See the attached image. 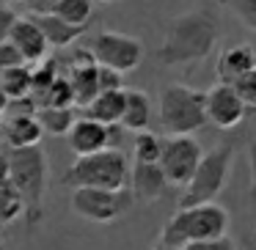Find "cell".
I'll return each mask as SVG.
<instances>
[{"mask_svg":"<svg viewBox=\"0 0 256 250\" xmlns=\"http://www.w3.org/2000/svg\"><path fill=\"white\" fill-rule=\"evenodd\" d=\"M218 44H220L218 19L206 8H196V11H184L171 19L154 58L166 69L193 66V63L206 61Z\"/></svg>","mask_w":256,"mask_h":250,"instance_id":"obj_1","label":"cell"},{"mask_svg":"<svg viewBox=\"0 0 256 250\" xmlns=\"http://www.w3.org/2000/svg\"><path fill=\"white\" fill-rule=\"evenodd\" d=\"M8 184L17 190L25 206L28 228H39L44 220V195L50 184V160L42 146L36 149H8Z\"/></svg>","mask_w":256,"mask_h":250,"instance_id":"obj_2","label":"cell"},{"mask_svg":"<svg viewBox=\"0 0 256 250\" xmlns=\"http://www.w3.org/2000/svg\"><path fill=\"white\" fill-rule=\"evenodd\" d=\"M232 215L226 206L215 204H198L179 209L160 231V248L166 250H182L184 245L206 242V239L228 237Z\"/></svg>","mask_w":256,"mask_h":250,"instance_id":"obj_3","label":"cell"},{"mask_svg":"<svg viewBox=\"0 0 256 250\" xmlns=\"http://www.w3.org/2000/svg\"><path fill=\"white\" fill-rule=\"evenodd\" d=\"M61 184L94 190H127L130 184V160L122 149H105L88 157H78L64 173Z\"/></svg>","mask_w":256,"mask_h":250,"instance_id":"obj_4","label":"cell"},{"mask_svg":"<svg viewBox=\"0 0 256 250\" xmlns=\"http://www.w3.org/2000/svg\"><path fill=\"white\" fill-rule=\"evenodd\" d=\"M234 149L237 146L232 140L212 146L204 151L196 173L182 190V209L184 206H198V204H215V198L226 190L228 179L234 171Z\"/></svg>","mask_w":256,"mask_h":250,"instance_id":"obj_5","label":"cell"},{"mask_svg":"<svg viewBox=\"0 0 256 250\" xmlns=\"http://www.w3.org/2000/svg\"><path fill=\"white\" fill-rule=\"evenodd\" d=\"M157 121L166 135H193L206 124L204 91L171 83L157 96Z\"/></svg>","mask_w":256,"mask_h":250,"instance_id":"obj_6","label":"cell"},{"mask_svg":"<svg viewBox=\"0 0 256 250\" xmlns=\"http://www.w3.org/2000/svg\"><path fill=\"white\" fill-rule=\"evenodd\" d=\"M132 195L130 190H94V187H78L72 190L69 206L78 217L88 223H116L118 217H124L132 209Z\"/></svg>","mask_w":256,"mask_h":250,"instance_id":"obj_7","label":"cell"},{"mask_svg":"<svg viewBox=\"0 0 256 250\" xmlns=\"http://www.w3.org/2000/svg\"><path fill=\"white\" fill-rule=\"evenodd\" d=\"M91 55L96 66H108L113 72H135L144 61V44L138 36L122 33V30H100L91 39Z\"/></svg>","mask_w":256,"mask_h":250,"instance_id":"obj_8","label":"cell"},{"mask_svg":"<svg viewBox=\"0 0 256 250\" xmlns=\"http://www.w3.org/2000/svg\"><path fill=\"white\" fill-rule=\"evenodd\" d=\"M201 157H204V149L198 146V140L193 135H166L157 165H160L168 187L184 190V184L190 182V176L198 168Z\"/></svg>","mask_w":256,"mask_h":250,"instance_id":"obj_9","label":"cell"},{"mask_svg":"<svg viewBox=\"0 0 256 250\" xmlns=\"http://www.w3.org/2000/svg\"><path fill=\"white\" fill-rule=\"evenodd\" d=\"M204 113H206V124L223 129V132L237 129L248 116V110L240 102V96L234 94V88L223 83H215L210 91H204Z\"/></svg>","mask_w":256,"mask_h":250,"instance_id":"obj_10","label":"cell"},{"mask_svg":"<svg viewBox=\"0 0 256 250\" xmlns=\"http://www.w3.org/2000/svg\"><path fill=\"white\" fill-rule=\"evenodd\" d=\"M69 88H72V102L78 107H88L100 94V83H96V61L91 50H74L69 66L64 69Z\"/></svg>","mask_w":256,"mask_h":250,"instance_id":"obj_11","label":"cell"},{"mask_svg":"<svg viewBox=\"0 0 256 250\" xmlns=\"http://www.w3.org/2000/svg\"><path fill=\"white\" fill-rule=\"evenodd\" d=\"M8 44L20 52V58H22L25 66H39L42 61H47V50H50V44H47L44 33L39 30V25L34 22L30 14L17 17L12 33H8Z\"/></svg>","mask_w":256,"mask_h":250,"instance_id":"obj_12","label":"cell"},{"mask_svg":"<svg viewBox=\"0 0 256 250\" xmlns=\"http://www.w3.org/2000/svg\"><path fill=\"white\" fill-rule=\"evenodd\" d=\"M127 190H130V195H132V201H138V204H154V201H160L162 195H166L168 182H166V176H162L157 162H152V165H146V162H132V165H130Z\"/></svg>","mask_w":256,"mask_h":250,"instance_id":"obj_13","label":"cell"},{"mask_svg":"<svg viewBox=\"0 0 256 250\" xmlns=\"http://www.w3.org/2000/svg\"><path fill=\"white\" fill-rule=\"evenodd\" d=\"M3 124V143L8 149H36L44 138L36 113H6Z\"/></svg>","mask_w":256,"mask_h":250,"instance_id":"obj_14","label":"cell"},{"mask_svg":"<svg viewBox=\"0 0 256 250\" xmlns=\"http://www.w3.org/2000/svg\"><path fill=\"white\" fill-rule=\"evenodd\" d=\"M66 146L74 151V157H88L108 149V127L96 124L91 118H74L72 129L66 132Z\"/></svg>","mask_w":256,"mask_h":250,"instance_id":"obj_15","label":"cell"},{"mask_svg":"<svg viewBox=\"0 0 256 250\" xmlns=\"http://www.w3.org/2000/svg\"><path fill=\"white\" fill-rule=\"evenodd\" d=\"M256 69V52L250 44H228L220 50L215 63V74H218V83L223 85H232L237 77H242L245 72Z\"/></svg>","mask_w":256,"mask_h":250,"instance_id":"obj_16","label":"cell"},{"mask_svg":"<svg viewBox=\"0 0 256 250\" xmlns=\"http://www.w3.org/2000/svg\"><path fill=\"white\" fill-rule=\"evenodd\" d=\"M152 96L140 88L124 91V113H122V127L124 132H146L152 124Z\"/></svg>","mask_w":256,"mask_h":250,"instance_id":"obj_17","label":"cell"},{"mask_svg":"<svg viewBox=\"0 0 256 250\" xmlns=\"http://www.w3.org/2000/svg\"><path fill=\"white\" fill-rule=\"evenodd\" d=\"M34 22L39 25V30L44 33L47 44L50 47H72L80 36L86 33V28H74V25H66L64 19H58L56 14H30Z\"/></svg>","mask_w":256,"mask_h":250,"instance_id":"obj_18","label":"cell"},{"mask_svg":"<svg viewBox=\"0 0 256 250\" xmlns=\"http://www.w3.org/2000/svg\"><path fill=\"white\" fill-rule=\"evenodd\" d=\"M122 113H124V91H102L86 107V118H91L96 124H105V127L122 124Z\"/></svg>","mask_w":256,"mask_h":250,"instance_id":"obj_19","label":"cell"},{"mask_svg":"<svg viewBox=\"0 0 256 250\" xmlns=\"http://www.w3.org/2000/svg\"><path fill=\"white\" fill-rule=\"evenodd\" d=\"M50 14H56L58 19L74 28H88L91 14H94V0H58Z\"/></svg>","mask_w":256,"mask_h":250,"instance_id":"obj_20","label":"cell"},{"mask_svg":"<svg viewBox=\"0 0 256 250\" xmlns=\"http://www.w3.org/2000/svg\"><path fill=\"white\" fill-rule=\"evenodd\" d=\"M36 118L47 135H64L66 138V132L74 124V107H36Z\"/></svg>","mask_w":256,"mask_h":250,"instance_id":"obj_21","label":"cell"},{"mask_svg":"<svg viewBox=\"0 0 256 250\" xmlns=\"http://www.w3.org/2000/svg\"><path fill=\"white\" fill-rule=\"evenodd\" d=\"M0 88L8 96V102L30 99V66H17L0 74Z\"/></svg>","mask_w":256,"mask_h":250,"instance_id":"obj_22","label":"cell"},{"mask_svg":"<svg viewBox=\"0 0 256 250\" xmlns=\"http://www.w3.org/2000/svg\"><path fill=\"white\" fill-rule=\"evenodd\" d=\"M160 149H162L160 135H154L152 129H146V132H135V138H132L135 162H146V165H152V162L160 160Z\"/></svg>","mask_w":256,"mask_h":250,"instance_id":"obj_23","label":"cell"},{"mask_svg":"<svg viewBox=\"0 0 256 250\" xmlns=\"http://www.w3.org/2000/svg\"><path fill=\"white\" fill-rule=\"evenodd\" d=\"M22 215H25V206H22V198L17 195V190L8 182L0 184V228L17 223Z\"/></svg>","mask_w":256,"mask_h":250,"instance_id":"obj_24","label":"cell"},{"mask_svg":"<svg viewBox=\"0 0 256 250\" xmlns=\"http://www.w3.org/2000/svg\"><path fill=\"white\" fill-rule=\"evenodd\" d=\"M218 3L226 6L242 28L256 33V0H218Z\"/></svg>","mask_w":256,"mask_h":250,"instance_id":"obj_25","label":"cell"},{"mask_svg":"<svg viewBox=\"0 0 256 250\" xmlns=\"http://www.w3.org/2000/svg\"><path fill=\"white\" fill-rule=\"evenodd\" d=\"M232 88H234V94L240 96V102L245 105V110L256 113V69H250L242 77H237L232 83Z\"/></svg>","mask_w":256,"mask_h":250,"instance_id":"obj_26","label":"cell"},{"mask_svg":"<svg viewBox=\"0 0 256 250\" xmlns=\"http://www.w3.org/2000/svg\"><path fill=\"white\" fill-rule=\"evenodd\" d=\"M96 83H100V94L102 91H124V74L113 72L108 66H96Z\"/></svg>","mask_w":256,"mask_h":250,"instance_id":"obj_27","label":"cell"},{"mask_svg":"<svg viewBox=\"0 0 256 250\" xmlns=\"http://www.w3.org/2000/svg\"><path fill=\"white\" fill-rule=\"evenodd\" d=\"M182 250H237V242H234L232 237H220V239H206V242L184 245Z\"/></svg>","mask_w":256,"mask_h":250,"instance_id":"obj_28","label":"cell"},{"mask_svg":"<svg viewBox=\"0 0 256 250\" xmlns=\"http://www.w3.org/2000/svg\"><path fill=\"white\" fill-rule=\"evenodd\" d=\"M17 66H25L22 58H20V52L14 50L8 41H3V44H0V74L8 72V69H17Z\"/></svg>","mask_w":256,"mask_h":250,"instance_id":"obj_29","label":"cell"},{"mask_svg":"<svg viewBox=\"0 0 256 250\" xmlns=\"http://www.w3.org/2000/svg\"><path fill=\"white\" fill-rule=\"evenodd\" d=\"M14 22H17L14 8L8 6L6 0H0V44H3V41H8V33H12Z\"/></svg>","mask_w":256,"mask_h":250,"instance_id":"obj_30","label":"cell"},{"mask_svg":"<svg viewBox=\"0 0 256 250\" xmlns=\"http://www.w3.org/2000/svg\"><path fill=\"white\" fill-rule=\"evenodd\" d=\"M248 168H250V187H248V195H250V201L256 204V138L248 140Z\"/></svg>","mask_w":256,"mask_h":250,"instance_id":"obj_31","label":"cell"},{"mask_svg":"<svg viewBox=\"0 0 256 250\" xmlns=\"http://www.w3.org/2000/svg\"><path fill=\"white\" fill-rule=\"evenodd\" d=\"M56 3L58 0H28L25 8H28V14H50L56 8Z\"/></svg>","mask_w":256,"mask_h":250,"instance_id":"obj_32","label":"cell"},{"mask_svg":"<svg viewBox=\"0 0 256 250\" xmlns=\"http://www.w3.org/2000/svg\"><path fill=\"white\" fill-rule=\"evenodd\" d=\"M8 182V154L6 151H0V184Z\"/></svg>","mask_w":256,"mask_h":250,"instance_id":"obj_33","label":"cell"},{"mask_svg":"<svg viewBox=\"0 0 256 250\" xmlns=\"http://www.w3.org/2000/svg\"><path fill=\"white\" fill-rule=\"evenodd\" d=\"M242 250H256V234H245L242 237Z\"/></svg>","mask_w":256,"mask_h":250,"instance_id":"obj_34","label":"cell"},{"mask_svg":"<svg viewBox=\"0 0 256 250\" xmlns=\"http://www.w3.org/2000/svg\"><path fill=\"white\" fill-rule=\"evenodd\" d=\"M6 107H8V96L3 94V88H0V118L6 116Z\"/></svg>","mask_w":256,"mask_h":250,"instance_id":"obj_35","label":"cell"},{"mask_svg":"<svg viewBox=\"0 0 256 250\" xmlns=\"http://www.w3.org/2000/svg\"><path fill=\"white\" fill-rule=\"evenodd\" d=\"M0 151H3V124H0Z\"/></svg>","mask_w":256,"mask_h":250,"instance_id":"obj_36","label":"cell"},{"mask_svg":"<svg viewBox=\"0 0 256 250\" xmlns=\"http://www.w3.org/2000/svg\"><path fill=\"white\" fill-rule=\"evenodd\" d=\"M6 3H22V6H25V3H28V0H6Z\"/></svg>","mask_w":256,"mask_h":250,"instance_id":"obj_37","label":"cell"},{"mask_svg":"<svg viewBox=\"0 0 256 250\" xmlns=\"http://www.w3.org/2000/svg\"><path fill=\"white\" fill-rule=\"evenodd\" d=\"M94 3H116V0H94Z\"/></svg>","mask_w":256,"mask_h":250,"instance_id":"obj_38","label":"cell"},{"mask_svg":"<svg viewBox=\"0 0 256 250\" xmlns=\"http://www.w3.org/2000/svg\"><path fill=\"white\" fill-rule=\"evenodd\" d=\"M157 250H166V248H157Z\"/></svg>","mask_w":256,"mask_h":250,"instance_id":"obj_39","label":"cell"},{"mask_svg":"<svg viewBox=\"0 0 256 250\" xmlns=\"http://www.w3.org/2000/svg\"><path fill=\"white\" fill-rule=\"evenodd\" d=\"M0 250H3V248H0Z\"/></svg>","mask_w":256,"mask_h":250,"instance_id":"obj_40","label":"cell"}]
</instances>
